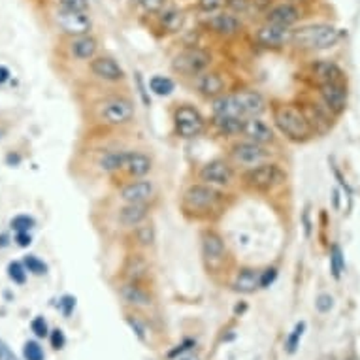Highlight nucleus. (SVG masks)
I'll return each instance as SVG.
<instances>
[{
  "mask_svg": "<svg viewBox=\"0 0 360 360\" xmlns=\"http://www.w3.org/2000/svg\"><path fill=\"white\" fill-rule=\"evenodd\" d=\"M153 195V184L146 179H138L132 184L124 185L121 189V200L127 204H146Z\"/></svg>",
  "mask_w": 360,
  "mask_h": 360,
  "instance_id": "f3484780",
  "label": "nucleus"
},
{
  "mask_svg": "<svg viewBox=\"0 0 360 360\" xmlns=\"http://www.w3.org/2000/svg\"><path fill=\"white\" fill-rule=\"evenodd\" d=\"M138 85H140V95H142L143 104H148L149 106V98H148V95H146V91H143V83H142V77L140 76H138Z\"/></svg>",
  "mask_w": 360,
  "mask_h": 360,
  "instance_id": "5fc2aeb1",
  "label": "nucleus"
},
{
  "mask_svg": "<svg viewBox=\"0 0 360 360\" xmlns=\"http://www.w3.org/2000/svg\"><path fill=\"white\" fill-rule=\"evenodd\" d=\"M34 224L36 221L30 215H15L12 219V229L15 232H29Z\"/></svg>",
  "mask_w": 360,
  "mask_h": 360,
  "instance_id": "4c0bfd02",
  "label": "nucleus"
},
{
  "mask_svg": "<svg viewBox=\"0 0 360 360\" xmlns=\"http://www.w3.org/2000/svg\"><path fill=\"white\" fill-rule=\"evenodd\" d=\"M236 98V104L240 108V113L242 117H259L260 113L266 110V101L264 96L260 95L259 91H251V89H245V91H240L234 95Z\"/></svg>",
  "mask_w": 360,
  "mask_h": 360,
  "instance_id": "ddd939ff",
  "label": "nucleus"
},
{
  "mask_svg": "<svg viewBox=\"0 0 360 360\" xmlns=\"http://www.w3.org/2000/svg\"><path fill=\"white\" fill-rule=\"evenodd\" d=\"M304 332H306V323H304V321L296 323L295 328H292V332H290L289 338H287V342H285V349H287V353L289 354L296 353V349L300 347V340H302V336H304Z\"/></svg>",
  "mask_w": 360,
  "mask_h": 360,
  "instance_id": "2f4dec72",
  "label": "nucleus"
},
{
  "mask_svg": "<svg viewBox=\"0 0 360 360\" xmlns=\"http://www.w3.org/2000/svg\"><path fill=\"white\" fill-rule=\"evenodd\" d=\"M149 87L153 91L155 95L159 96H168L172 95V91H174V82H172L168 76H155L151 77V82H149Z\"/></svg>",
  "mask_w": 360,
  "mask_h": 360,
  "instance_id": "7c9ffc66",
  "label": "nucleus"
},
{
  "mask_svg": "<svg viewBox=\"0 0 360 360\" xmlns=\"http://www.w3.org/2000/svg\"><path fill=\"white\" fill-rule=\"evenodd\" d=\"M153 168V162L146 153H138V151H132L129 153V159H127V166L124 170L129 172L132 177H143L148 176L149 172Z\"/></svg>",
  "mask_w": 360,
  "mask_h": 360,
  "instance_id": "a878e982",
  "label": "nucleus"
},
{
  "mask_svg": "<svg viewBox=\"0 0 360 360\" xmlns=\"http://www.w3.org/2000/svg\"><path fill=\"white\" fill-rule=\"evenodd\" d=\"M274 123L279 132L292 142H306L313 136V124L306 113L290 104H279L274 108Z\"/></svg>",
  "mask_w": 360,
  "mask_h": 360,
  "instance_id": "f257e3e1",
  "label": "nucleus"
},
{
  "mask_svg": "<svg viewBox=\"0 0 360 360\" xmlns=\"http://www.w3.org/2000/svg\"><path fill=\"white\" fill-rule=\"evenodd\" d=\"M8 79H10V70H8L6 66H0V85L6 83Z\"/></svg>",
  "mask_w": 360,
  "mask_h": 360,
  "instance_id": "864d4df0",
  "label": "nucleus"
},
{
  "mask_svg": "<svg viewBox=\"0 0 360 360\" xmlns=\"http://www.w3.org/2000/svg\"><path fill=\"white\" fill-rule=\"evenodd\" d=\"M149 207L148 204H124L121 210H119V221L124 226H132L136 229L138 224H142L146 219H148Z\"/></svg>",
  "mask_w": 360,
  "mask_h": 360,
  "instance_id": "4be33fe9",
  "label": "nucleus"
},
{
  "mask_svg": "<svg viewBox=\"0 0 360 360\" xmlns=\"http://www.w3.org/2000/svg\"><path fill=\"white\" fill-rule=\"evenodd\" d=\"M8 245V236H0V248H6Z\"/></svg>",
  "mask_w": 360,
  "mask_h": 360,
  "instance_id": "6e6d98bb",
  "label": "nucleus"
},
{
  "mask_svg": "<svg viewBox=\"0 0 360 360\" xmlns=\"http://www.w3.org/2000/svg\"><path fill=\"white\" fill-rule=\"evenodd\" d=\"M98 115L106 124L119 127V124H127L134 117V104L129 98H121V96H113L108 98L101 104Z\"/></svg>",
  "mask_w": 360,
  "mask_h": 360,
  "instance_id": "39448f33",
  "label": "nucleus"
},
{
  "mask_svg": "<svg viewBox=\"0 0 360 360\" xmlns=\"http://www.w3.org/2000/svg\"><path fill=\"white\" fill-rule=\"evenodd\" d=\"M315 307L319 313H328L334 307V298L330 295H321L317 300H315Z\"/></svg>",
  "mask_w": 360,
  "mask_h": 360,
  "instance_id": "79ce46f5",
  "label": "nucleus"
},
{
  "mask_svg": "<svg viewBox=\"0 0 360 360\" xmlns=\"http://www.w3.org/2000/svg\"><path fill=\"white\" fill-rule=\"evenodd\" d=\"M119 292H121V298H123L127 304H130V306L148 307L149 304H151V296H149L146 290L140 289V287L134 283L123 285Z\"/></svg>",
  "mask_w": 360,
  "mask_h": 360,
  "instance_id": "bb28decb",
  "label": "nucleus"
},
{
  "mask_svg": "<svg viewBox=\"0 0 360 360\" xmlns=\"http://www.w3.org/2000/svg\"><path fill=\"white\" fill-rule=\"evenodd\" d=\"M129 153L130 151H110V153L102 157L101 170L108 172V174L121 170V168H124V166H127Z\"/></svg>",
  "mask_w": 360,
  "mask_h": 360,
  "instance_id": "cd10ccee",
  "label": "nucleus"
},
{
  "mask_svg": "<svg viewBox=\"0 0 360 360\" xmlns=\"http://www.w3.org/2000/svg\"><path fill=\"white\" fill-rule=\"evenodd\" d=\"M140 4L146 12H151V13H157L162 10L165 6V0H140Z\"/></svg>",
  "mask_w": 360,
  "mask_h": 360,
  "instance_id": "49530a36",
  "label": "nucleus"
},
{
  "mask_svg": "<svg viewBox=\"0 0 360 360\" xmlns=\"http://www.w3.org/2000/svg\"><path fill=\"white\" fill-rule=\"evenodd\" d=\"M124 270H127L130 279L136 281V279L143 278L146 272H148V262L142 259V255H129V260H127Z\"/></svg>",
  "mask_w": 360,
  "mask_h": 360,
  "instance_id": "c85d7f7f",
  "label": "nucleus"
},
{
  "mask_svg": "<svg viewBox=\"0 0 360 360\" xmlns=\"http://www.w3.org/2000/svg\"><path fill=\"white\" fill-rule=\"evenodd\" d=\"M15 242H18L19 248H29L30 243H32V238H30L29 232H18L15 234Z\"/></svg>",
  "mask_w": 360,
  "mask_h": 360,
  "instance_id": "09e8293b",
  "label": "nucleus"
},
{
  "mask_svg": "<svg viewBox=\"0 0 360 360\" xmlns=\"http://www.w3.org/2000/svg\"><path fill=\"white\" fill-rule=\"evenodd\" d=\"M311 76L313 79L317 82V85L321 83H334V82H343V70L336 63H332V60H315L311 65Z\"/></svg>",
  "mask_w": 360,
  "mask_h": 360,
  "instance_id": "a211bd4d",
  "label": "nucleus"
},
{
  "mask_svg": "<svg viewBox=\"0 0 360 360\" xmlns=\"http://www.w3.org/2000/svg\"><path fill=\"white\" fill-rule=\"evenodd\" d=\"M343 38V30L326 23L307 25L298 30H292V40L302 49H330L338 46Z\"/></svg>",
  "mask_w": 360,
  "mask_h": 360,
  "instance_id": "f03ea898",
  "label": "nucleus"
},
{
  "mask_svg": "<svg viewBox=\"0 0 360 360\" xmlns=\"http://www.w3.org/2000/svg\"><path fill=\"white\" fill-rule=\"evenodd\" d=\"M242 134L248 138L249 142L260 143V146L272 143L274 138H276V136H274L272 127H270L268 123H264V121H262V119H259V117L245 119Z\"/></svg>",
  "mask_w": 360,
  "mask_h": 360,
  "instance_id": "dca6fc26",
  "label": "nucleus"
},
{
  "mask_svg": "<svg viewBox=\"0 0 360 360\" xmlns=\"http://www.w3.org/2000/svg\"><path fill=\"white\" fill-rule=\"evenodd\" d=\"M49 342H51V347L53 349H63L66 345V336L65 332L60 330V328H55V330H51V334H49Z\"/></svg>",
  "mask_w": 360,
  "mask_h": 360,
  "instance_id": "37998d69",
  "label": "nucleus"
},
{
  "mask_svg": "<svg viewBox=\"0 0 360 360\" xmlns=\"http://www.w3.org/2000/svg\"><path fill=\"white\" fill-rule=\"evenodd\" d=\"M298 21H300V10L292 2H281L278 6L270 8L266 13V23L279 25L285 29H290Z\"/></svg>",
  "mask_w": 360,
  "mask_h": 360,
  "instance_id": "4468645a",
  "label": "nucleus"
},
{
  "mask_svg": "<svg viewBox=\"0 0 360 360\" xmlns=\"http://www.w3.org/2000/svg\"><path fill=\"white\" fill-rule=\"evenodd\" d=\"M25 268H27V272L34 274V276H46L48 274V264L40 260L36 255H27L23 260Z\"/></svg>",
  "mask_w": 360,
  "mask_h": 360,
  "instance_id": "72a5a7b5",
  "label": "nucleus"
},
{
  "mask_svg": "<svg viewBox=\"0 0 360 360\" xmlns=\"http://www.w3.org/2000/svg\"><path fill=\"white\" fill-rule=\"evenodd\" d=\"M278 279V268H266L264 272L260 274V289H268L274 281Z\"/></svg>",
  "mask_w": 360,
  "mask_h": 360,
  "instance_id": "ea45409f",
  "label": "nucleus"
},
{
  "mask_svg": "<svg viewBox=\"0 0 360 360\" xmlns=\"http://www.w3.org/2000/svg\"><path fill=\"white\" fill-rule=\"evenodd\" d=\"M30 328H32V332L36 334V338L49 336L48 323H46V319H44V317H36V319H32V323H30Z\"/></svg>",
  "mask_w": 360,
  "mask_h": 360,
  "instance_id": "58836bf2",
  "label": "nucleus"
},
{
  "mask_svg": "<svg viewBox=\"0 0 360 360\" xmlns=\"http://www.w3.org/2000/svg\"><path fill=\"white\" fill-rule=\"evenodd\" d=\"M285 172L274 162H262L243 174V184L253 191H272L285 184Z\"/></svg>",
  "mask_w": 360,
  "mask_h": 360,
  "instance_id": "7ed1b4c3",
  "label": "nucleus"
},
{
  "mask_svg": "<svg viewBox=\"0 0 360 360\" xmlns=\"http://www.w3.org/2000/svg\"><path fill=\"white\" fill-rule=\"evenodd\" d=\"M98 49V44L93 36H77L70 44V53L79 60H93Z\"/></svg>",
  "mask_w": 360,
  "mask_h": 360,
  "instance_id": "5701e85b",
  "label": "nucleus"
},
{
  "mask_svg": "<svg viewBox=\"0 0 360 360\" xmlns=\"http://www.w3.org/2000/svg\"><path fill=\"white\" fill-rule=\"evenodd\" d=\"M202 253L210 262H221L224 259V253H226L223 238L219 236L217 232H204V236H202Z\"/></svg>",
  "mask_w": 360,
  "mask_h": 360,
  "instance_id": "412c9836",
  "label": "nucleus"
},
{
  "mask_svg": "<svg viewBox=\"0 0 360 360\" xmlns=\"http://www.w3.org/2000/svg\"><path fill=\"white\" fill-rule=\"evenodd\" d=\"M255 40L259 46L268 49H279L283 48L287 41L292 40V30L285 29V27H279V25L264 23L257 30L255 34Z\"/></svg>",
  "mask_w": 360,
  "mask_h": 360,
  "instance_id": "1a4fd4ad",
  "label": "nucleus"
},
{
  "mask_svg": "<svg viewBox=\"0 0 360 360\" xmlns=\"http://www.w3.org/2000/svg\"><path fill=\"white\" fill-rule=\"evenodd\" d=\"M243 123H245V119L238 117V115H215L213 117V127L223 136H238V134H242Z\"/></svg>",
  "mask_w": 360,
  "mask_h": 360,
  "instance_id": "b1692460",
  "label": "nucleus"
},
{
  "mask_svg": "<svg viewBox=\"0 0 360 360\" xmlns=\"http://www.w3.org/2000/svg\"><path fill=\"white\" fill-rule=\"evenodd\" d=\"M212 65V55L206 49L200 48H187L181 53H177L172 60V68L184 76H200Z\"/></svg>",
  "mask_w": 360,
  "mask_h": 360,
  "instance_id": "20e7f679",
  "label": "nucleus"
},
{
  "mask_svg": "<svg viewBox=\"0 0 360 360\" xmlns=\"http://www.w3.org/2000/svg\"><path fill=\"white\" fill-rule=\"evenodd\" d=\"M174 124H176V132L179 138L191 140L200 134L204 130V117L195 106L184 104L179 106L174 113Z\"/></svg>",
  "mask_w": 360,
  "mask_h": 360,
  "instance_id": "423d86ee",
  "label": "nucleus"
},
{
  "mask_svg": "<svg viewBox=\"0 0 360 360\" xmlns=\"http://www.w3.org/2000/svg\"><path fill=\"white\" fill-rule=\"evenodd\" d=\"M91 72L102 82H121L124 77V70L112 57H95L91 60Z\"/></svg>",
  "mask_w": 360,
  "mask_h": 360,
  "instance_id": "2eb2a0df",
  "label": "nucleus"
},
{
  "mask_svg": "<svg viewBox=\"0 0 360 360\" xmlns=\"http://www.w3.org/2000/svg\"><path fill=\"white\" fill-rule=\"evenodd\" d=\"M226 4H229L234 12H245L248 0H226Z\"/></svg>",
  "mask_w": 360,
  "mask_h": 360,
  "instance_id": "603ef678",
  "label": "nucleus"
},
{
  "mask_svg": "<svg viewBox=\"0 0 360 360\" xmlns=\"http://www.w3.org/2000/svg\"><path fill=\"white\" fill-rule=\"evenodd\" d=\"M224 0H198V6H200V10H204V12L212 13V12H217L219 8L223 6Z\"/></svg>",
  "mask_w": 360,
  "mask_h": 360,
  "instance_id": "a18cd8bd",
  "label": "nucleus"
},
{
  "mask_svg": "<svg viewBox=\"0 0 360 360\" xmlns=\"http://www.w3.org/2000/svg\"><path fill=\"white\" fill-rule=\"evenodd\" d=\"M196 87L207 98H217V96L223 95L226 85H224V79L217 72H204V74L198 76Z\"/></svg>",
  "mask_w": 360,
  "mask_h": 360,
  "instance_id": "aec40b11",
  "label": "nucleus"
},
{
  "mask_svg": "<svg viewBox=\"0 0 360 360\" xmlns=\"http://www.w3.org/2000/svg\"><path fill=\"white\" fill-rule=\"evenodd\" d=\"M8 278L12 279L13 283L25 285V281H27V268H25L23 262H19V260L10 262L8 264Z\"/></svg>",
  "mask_w": 360,
  "mask_h": 360,
  "instance_id": "f704fd0d",
  "label": "nucleus"
},
{
  "mask_svg": "<svg viewBox=\"0 0 360 360\" xmlns=\"http://www.w3.org/2000/svg\"><path fill=\"white\" fill-rule=\"evenodd\" d=\"M200 179L207 185H231L234 179V170L224 160H212L202 166Z\"/></svg>",
  "mask_w": 360,
  "mask_h": 360,
  "instance_id": "f8f14e48",
  "label": "nucleus"
},
{
  "mask_svg": "<svg viewBox=\"0 0 360 360\" xmlns=\"http://www.w3.org/2000/svg\"><path fill=\"white\" fill-rule=\"evenodd\" d=\"M136 240L140 245L143 248H149V245H153L155 242V229L151 224L142 223L136 226Z\"/></svg>",
  "mask_w": 360,
  "mask_h": 360,
  "instance_id": "c9c22d12",
  "label": "nucleus"
},
{
  "mask_svg": "<svg viewBox=\"0 0 360 360\" xmlns=\"http://www.w3.org/2000/svg\"><path fill=\"white\" fill-rule=\"evenodd\" d=\"M59 307H60V311H63V315L65 317H70L72 311H74V307H76V298L70 295H66L60 298L59 302Z\"/></svg>",
  "mask_w": 360,
  "mask_h": 360,
  "instance_id": "c03bdc74",
  "label": "nucleus"
},
{
  "mask_svg": "<svg viewBox=\"0 0 360 360\" xmlns=\"http://www.w3.org/2000/svg\"><path fill=\"white\" fill-rule=\"evenodd\" d=\"M0 360H18V356L10 351V347L2 340H0Z\"/></svg>",
  "mask_w": 360,
  "mask_h": 360,
  "instance_id": "8fccbe9b",
  "label": "nucleus"
},
{
  "mask_svg": "<svg viewBox=\"0 0 360 360\" xmlns=\"http://www.w3.org/2000/svg\"><path fill=\"white\" fill-rule=\"evenodd\" d=\"M55 21L59 25V29L72 38L89 34V30L93 29V21L87 12H76V10H68L63 6L55 12Z\"/></svg>",
  "mask_w": 360,
  "mask_h": 360,
  "instance_id": "0eeeda50",
  "label": "nucleus"
},
{
  "mask_svg": "<svg viewBox=\"0 0 360 360\" xmlns=\"http://www.w3.org/2000/svg\"><path fill=\"white\" fill-rule=\"evenodd\" d=\"M219 200V193L213 189L212 185L198 184L191 185L189 189L185 191L184 204L191 212H206L212 210Z\"/></svg>",
  "mask_w": 360,
  "mask_h": 360,
  "instance_id": "6e6552de",
  "label": "nucleus"
},
{
  "mask_svg": "<svg viewBox=\"0 0 360 360\" xmlns=\"http://www.w3.org/2000/svg\"><path fill=\"white\" fill-rule=\"evenodd\" d=\"M330 270L332 276L336 279L342 278L343 270H345V259H343V253L340 245H332L330 249Z\"/></svg>",
  "mask_w": 360,
  "mask_h": 360,
  "instance_id": "473e14b6",
  "label": "nucleus"
},
{
  "mask_svg": "<svg viewBox=\"0 0 360 360\" xmlns=\"http://www.w3.org/2000/svg\"><path fill=\"white\" fill-rule=\"evenodd\" d=\"M181 360H198V356H195V354H189V356H184Z\"/></svg>",
  "mask_w": 360,
  "mask_h": 360,
  "instance_id": "4d7b16f0",
  "label": "nucleus"
},
{
  "mask_svg": "<svg viewBox=\"0 0 360 360\" xmlns=\"http://www.w3.org/2000/svg\"><path fill=\"white\" fill-rule=\"evenodd\" d=\"M260 287V274L255 272L253 268H243L240 270L234 279V290L243 292V295H251Z\"/></svg>",
  "mask_w": 360,
  "mask_h": 360,
  "instance_id": "393cba45",
  "label": "nucleus"
},
{
  "mask_svg": "<svg viewBox=\"0 0 360 360\" xmlns=\"http://www.w3.org/2000/svg\"><path fill=\"white\" fill-rule=\"evenodd\" d=\"M207 25L219 36H234L242 30V21L234 13H215Z\"/></svg>",
  "mask_w": 360,
  "mask_h": 360,
  "instance_id": "6ab92c4d",
  "label": "nucleus"
},
{
  "mask_svg": "<svg viewBox=\"0 0 360 360\" xmlns=\"http://www.w3.org/2000/svg\"><path fill=\"white\" fill-rule=\"evenodd\" d=\"M60 6L68 8V10H76V12H87L89 0H59Z\"/></svg>",
  "mask_w": 360,
  "mask_h": 360,
  "instance_id": "a19ab883",
  "label": "nucleus"
},
{
  "mask_svg": "<svg viewBox=\"0 0 360 360\" xmlns=\"http://www.w3.org/2000/svg\"><path fill=\"white\" fill-rule=\"evenodd\" d=\"M127 323H129L130 328L136 332V336L143 342V340H146V328H143L142 323H140L138 319H134V317H127Z\"/></svg>",
  "mask_w": 360,
  "mask_h": 360,
  "instance_id": "de8ad7c7",
  "label": "nucleus"
},
{
  "mask_svg": "<svg viewBox=\"0 0 360 360\" xmlns=\"http://www.w3.org/2000/svg\"><path fill=\"white\" fill-rule=\"evenodd\" d=\"M193 345H195V342H193V340H185V342L181 343V345H177V349L170 351V354H168V356H170V359H174L176 354L184 353V351H189V349L193 347Z\"/></svg>",
  "mask_w": 360,
  "mask_h": 360,
  "instance_id": "3c124183",
  "label": "nucleus"
},
{
  "mask_svg": "<svg viewBox=\"0 0 360 360\" xmlns=\"http://www.w3.org/2000/svg\"><path fill=\"white\" fill-rule=\"evenodd\" d=\"M160 21H162L165 30H168V32H177V30L184 27L185 15L179 12V10H166V12L162 13Z\"/></svg>",
  "mask_w": 360,
  "mask_h": 360,
  "instance_id": "c756f323",
  "label": "nucleus"
},
{
  "mask_svg": "<svg viewBox=\"0 0 360 360\" xmlns=\"http://www.w3.org/2000/svg\"><path fill=\"white\" fill-rule=\"evenodd\" d=\"M319 96L332 113H342L347 106V91L343 87V83H321Z\"/></svg>",
  "mask_w": 360,
  "mask_h": 360,
  "instance_id": "9b49d317",
  "label": "nucleus"
},
{
  "mask_svg": "<svg viewBox=\"0 0 360 360\" xmlns=\"http://www.w3.org/2000/svg\"><path fill=\"white\" fill-rule=\"evenodd\" d=\"M232 157L236 159V162L240 165H245V166H257V165H262L270 153H268V149L264 146H260V143H255V142H240L236 143L234 148H232Z\"/></svg>",
  "mask_w": 360,
  "mask_h": 360,
  "instance_id": "9d476101",
  "label": "nucleus"
},
{
  "mask_svg": "<svg viewBox=\"0 0 360 360\" xmlns=\"http://www.w3.org/2000/svg\"><path fill=\"white\" fill-rule=\"evenodd\" d=\"M23 356H25V360H44V359H46V354H44V349L40 347V343H36V342L25 343Z\"/></svg>",
  "mask_w": 360,
  "mask_h": 360,
  "instance_id": "e433bc0d",
  "label": "nucleus"
}]
</instances>
